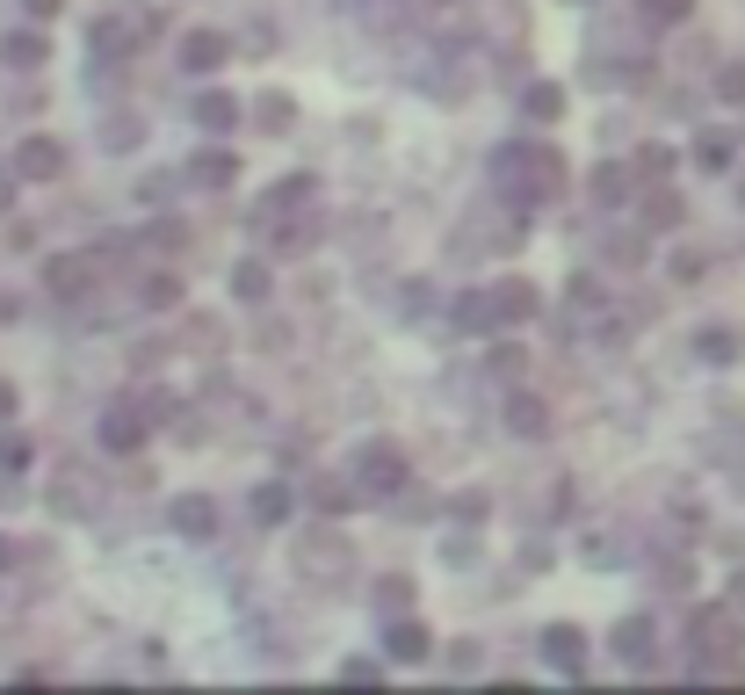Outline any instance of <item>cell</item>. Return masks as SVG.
Returning a JSON list of instances; mask_svg holds the SVG:
<instances>
[{
  "label": "cell",
  "instance_id": "cell-9",
  "mask_svg": "<svg viewBox=\"0 0 745 695\" xmlns=\"http://www.w3.org/2000/svg\"><path fill=\"white\" fill-rule=\"evenodd\" d=\"M507 428L514 435H550V413H543V399H536V391H514V399H507Z\"/></svg>",
  "mask_w": 745,
  "mask_h": 695
},
{
  "label": "cell",
  "instance_id": "cell-23",
  "mask_svg": "<svg viewBox=\"0 0 745 695\" xmlns=\"http://www.w3.org/2000/svg\"><path fill=\"white\" fill-rule=\"evenodd\" d=\"M594 196H601V203H623V196H630V174H623V167H601V174H594Z\"/></svg>",
  "mask_w": 745,
  "mask_h": 695
},
{
  "label": "cell",
  "instance_id": "cell-29",
  "mask_svg": "<svg viewBox=\"0 0 745 695\" xmlns=\"http://www.w3.org/2000/svg\"><path fill=\"white\" fill-rule=\"evenodd\" d=\"M22 464H29V442L8 435V442H0V471H22Z\"/></svg>",
  "mask_w": 745,
  "mask_h": 695
},
{
  "label": "cell",
  "instance_id": "cell-26",
  "mask_svg": "<svg viewBox=\"0 0 745 695\" xmlns=\"http://www.w3.org/2000/svg\"><path fill=\"white\" fill-rule=\"evenodd\" d=\"M406 601H413V580H384V587H377V609H384V616H398Z\"/></svg>",
  "mask_w": 745,
  "mask_h": 695
},
{
  "label": "cell",
  "instance_id": "cell-32",
  "mask_svg": "<svg viewBox=\"0 0 745 695\" xmlns=\"http://www.w3.org/2000/svg\"><path fill=\"white\" fill-rule=\"evenodd\" d=\"M637 160H644V174H666V167H673V153H666V145H644Z\"/></svg>",
  "mask_w": 745,
  "mask_h": 695
},
{
  "label": "cell",
  "instance_id": "cell-25",
  "mask_svg": "<svg viewBox=\"0 0 745 695\" xmlns=\"http://www.w3.org/2000/svg\"><path fill=\"white\" fill-rule=\"evenodd\" d=\"M290 116H297L290 95H261V124H268V131H290Z\"/></svg>",
  "mask_w": 745,
  "mask_h": 695
},
{
  "label": "cell",
  "instance_id": "cell-1",
  "mask_svg": "<svg viewBox=\"0 0 745 695\" xmlns=\"http://www.w3.org/2000/svg\"><path fill=\"white\" fill-rule=\"evenodd\" d=\"M688 638H695V659L731 667V659L745 652V609H738V601H709V609H695Z\"/></svg>",
  "mask_w": 745,
  "mask_h": 695
},
{
  "label": "cell",
  "instance_id": "cell-14",
  "mask_svg": "<svg viewBox=\"0 0 745 695\" xmlns=\"http://www.w3.org/2000/svg\"><path fill=\"white\" fill-rule=\"evenodd\" d=\"M268 283H275V276H268V261H239V268H232V290L246 297V305H261Z\"/></svg>",
  "mask_w": 745,
  "mask_h": 695
},
{
  "label": "cell",
  "instance_id": "cell-20",
  "mask_svg": "<svg viewBox=\"0 0 745 695\" xmlns=\"http://www.w3.org/2000/svg\"><path fill=\"white\" fill-rule=\"evenodd\" d=\"M456 319L471 326V334H485V326H500V319H492V290H471V297L456 305Z\"/></svg>",
  "mask_w": 745,
  "mask_h": 695
},
{
  "label": "cell",
  "instance_id": "cell-33",
  "mask_svg": "<svg viewBox=\"0 0 745 695\" xmlns=\"http://www.w3.org/2000/svg\"><path fill=\"white\" fill-rule=\"evenodd\" d=\"M174 297H181V283H174V276H160V283L145 290V305H174Z\"/></svg>",
  "mask_w": 745,
  "mask_h": 695
},
{
  "label": "cell",
  "instance_id": "cell-15",
  "mask_svg": "<svg viewBox=\"0 0 745 695\" xmlns=\"http://www.w3.org/2000/svg\"><path fill=\"white\" fill-rule=\"evenodd\" d=\"M196 124H203V131H232V124H239V102H232V95H203V102H196Z\"/></svg>",
  "mask_w": 745,
  "mask_h": 695
},
{
  "label": "cell",
  "instance_id": "cell-19",
  "mask_svg": "<svg viewBox=\"0 0 745 695\" xmlns=\"http://www.w3.org/2000/svg\"><path fill=\"white\" fill-rule=\"evenodd\" d=\"M529 116H536V124H550V116H565V87L536 80V87H529Z\"/></svg>",
  "mask_w": 745,
  "mask_h": 695
},
{
  "label": "cell",
  "instance_id": "cell-35",
  "mask_svg": "<svg viewBox=\"0 0 745 695\" xmlns=\"http://www.w3.org/2000/svg\"><path fill=\"white\" fill-rule=\"evenodd\" d=\"M15 413V384H0V420H8Z\"/></svg>",
  "mask_w": 745,
  "mask_h": 695
},
{
  "label": "cell",
  "instance_id": "cell-3",
  "mask_svg": "<svg viewBox=\"0 0 745 695\" xmlns=\"http://www.w3.org/2000/svg\"><path fill=\"white\" fill-rule=\"evenodd\" d=\"M355 486L362 493H398V486H406V457H398V442H362L355 449Z\"/></svg>",
  "mask_w": 745,
  "mask_h": 695
},
{
  "label": "cell",
  "instance_id": "cell-10",
  "mask_svg": "<svg viewBox=\"0 0 745 695\" xmlns=\"http://www.w3.org/2000/svg\"><path fill=\"white\" fill-rule=\"evenodd\" d=\"M384 652H391V659H427V623H413V616H391V630H384Z\"/></svg>",
  "mask_w": 745,
  "mask_h": 695
},
{
  "label": "cell",
  "instance_id": "cell-28",
  "mask_svg": "<svg viewBox=\"0 0 745 695\" xmlns=\"http://www.w3.org/2000/svg\"><path fill=\"white\" fill-rule=\"evenodd\" d=\"M717 95H724V102H745V66H724V73H717Z\"/></svg>",
  "mask_w": 745,
  "mask_h": 695
},
{
  "label": "cell",
  "instance_id": "cell-21",
  "mask_svg": "<svg viewBox=\"0 0 745 695\" xmlns=\"http://www.w3.org/2000/svg\"><path fill=\"white\" fill-rule=\"evenodd\" d=\"M688 8H695V0H644V22L673 29V22H688Z\"/></svg>",
  "mask_w": 745,
  "mask_h": 695
},
{
  "label": "cell",
  "instance_id": "cell-17",
  "mask_svg": "<svg viewBox=\"0 0 745 695\" xmlns=\"http://www.w3.org/2000/svg\"><path fill=\"white\" fill-rule=\"evenodd\" d=\"M254 522H290V486H254Z\"/></svg>",
  "mask_w": 745,
  "mask_h": 695
},
{
  "label": "cell",
  "instance_id": "cell-12",
  "mask_svg": "<svg viewBox=\"0 0 745 695\" xmlns=\"http://www.w3.org/2000/svg\"><path fill=\"white\" fill-rule=\"evenodd\" d=\"M543 652H550V667H572V674H579V659H586V638H579L572 623H550V630H543Z\"/></svg>",
  "mask_w": 745,
  "mask_h": 695
},
{
  "label": "cell",
  "instance_id": "cell-11",
  "mask_svg": "<svg viewBox=\"0 0 745 695\" xmlns=\"http://www.w3.org/2000/svg\"><path fill=\"white\" fill-rule=\"evenodd\" d=\"M87 276H95V261H80V254H58V261L44 268V283H51L58 297H80V290H87Z\"/></svg>",
  "mask_w": 745,
  "mask_h": 695
},
{
  "label": "cell",
  "instance_id": "cell-4",
  "mask_svg": "<svg viewBox=\"0 0 745 695\" xmlns=\"http://www.w3.org/2000/svg\"><path fill=\"white\" fill-rule=\"evenodd\" d=\"M500 174H521V196H550L557 174H565V160L543 153V145H529V153H500Z\"/></svg>",
  "mask_w": 745,
  "mask_h": 695
},
{
  "label": "cell",
  "instance_id": "cell-8",
  "mask_svg": "<svg viewBox=\"0 0 745 695\" xmlns=\"http://www.w3.org/2000/svg\"><path fill=\"white\" fill-rule=\"evenodd\" d=\"M167 515H174V529H181V536H210V529H217V500H203V493H181V500L167 507Z\"/></svg>",
  "mask_w": 745,
  "mask_h": 695
},
{
  "label": "cell",
  "instance_id": "cell-24",
  "mask_svg": "<svg viewBox=\"0 0 745 695\" xmlns=\"http://www.w3.org/2000/svg\"><path fill=\"white\" fill-rule=\"evenodd\" d=\"M644 218H651V232H673V225H680V203H673V196H651Z\"/></svg>",
  "mask_w": 745,
  "mask_h": 695
},
{
  "label": "cell",
  "instance_id": "cell-6",
  "mask_svg": "<svg viewBox=\"0 0 745 695\" xmlns=\"http://www.w3.org/2000/svg\"><path fill=\"white\" fill-rule=\"evenodd\" d=\"M492 319L500 326H521V319H536V283H492Z\"/></svg>",
  "mask_w": 745,
  "mask_h": 695
},
{
  "label": "cell",
  "instance_id": "cell-27",
  "mask_svg": "<svg viewBox=\"0 0 745 695\" xmlns=\"http://www.w3.org/2000/svg\"><path fill=\"white\" fill-rule=\"evenodd\" d=\"M702 355H709V362H731V355H738V341L724 334V326H709V334H702Z\"/></svg>",
  "mask_w": 745,
  "mask_h": 695
},
{
  "label": "cell",
  "instance_id": "cell-31",
  "mask_svg": "<svg viewBox=\"0 0 745 695\" xmlns=\"http://www.w3.org/2000/svg\"><path fill=\"white\" fill-rule=\"evenodd\" d=\"M702 167H731V145L724 138H702Z\"/></svg>",
  "mask_w": 745,
  "mask_h": 695
},
{
  "label": "cell",
  "instance_id": "cell-34",
  "mask_svg": "<svg viewBox=\"0 0 745 695\" xmlns=\"http://www.w3.org/2000/svg\"><path fill=\"white\" fill-rule=\"evenodd\" d=\"M22 8H29V15H58V0H22Z\"/></svg>",
  "mask_w": 745,
  "mask_h": 695
},
{
  "label": "cell",
  "instance_id": "cell-7",
  "mask_svg": "<svg viewBox=\"0 0 745 695\" xmlns=\"http://www.w3.org/2000/svg\"><path fill=\"white\" fill-rule=\"evenodd\" d=\"M181 66L189 73H217L225 66V37H217V29H189V37H181Z\"/></svg>",
  "mask_w": 745,
  "mask_h": 695
},
{
  "label": "cell",
  "instance_id": "cell-5",
  "mask_svg": "<svg viewBox=\"0 0 745 695\" xmlns=\"http://www.w3.org/2000/svg\"><path fill=\"white\" fill-rule=\"evenodd\" d=\"M15 174L22 181H58V174H66V145H58V138H22L15 145Z\"/></svg>",
  "mask_w": 745,
  "mask_h": 695
},
{
  "label": "cell",
  "instance_id": "cell-30",
  "mask_svg": "<svg viewBox=\"0 0 745 695\" xmlns=\"http://www.w3.org/2000/svg\"><path fill=\"white\" fill-rule=\"evenodd\" d=\"M319 507H326V515H340V507H348V486H340V478H326V486H319Z\"/></svg>",
  "mask_w": 745,
  "mask_h": 695
},
{
  "label": "cell",
  "instance_id": "cell-36",
  "mask_svg": "<svg viewBox=\"0 0 745 695\" xmlns=\"http://www.w3.org/2000/svg\"><path fill=\"white\" fill-rule=\"evenodd\" d=\"M8 196H15V174H0V210H8Z\"/></svg>",
  "mask_w": 745,
  "mask_h": 695
},
{
  "label": "cell",
  "instance_id": "cell-18",
  "mask_svg": "<svg viewBox=\"0 0 745 695\" xmlns=\"http://www.w3.org/2000/svg\"><path fill=\"white\" fill-rule=\"evenodd\" d=\"M189 174L203 181V189H225V181H232L239 167H232V153H196V167H189Z\"/></svg>",
  "mask_w": 745,
  "mask_h": 695
},
{
  "label": "cell",
  "instance_id": "cell-37",
  "mask_svg": "<svg viewBox=\"0 0 745 695\" xmlns=\"http://www.w3.org/2000/svg\"><path fill=\"white\" fill-rule=\"evenodd\" d=\"M731 601H738V609H745V572H738V580H731Z\"/></svg>",
  "mask_w": 745,
  "mask_h": 695
},
{
  "label": "cell",
  "instance_id": "cell-22",
  "mask_svg": "<svg viewBox=\"0 0 745 695\" xmlns=\"http://www.w3.org/2000/svg\"><path fill=\"white\" fill-rule=\"evenodd\" d=\"M0 58H8V66H37V58H44V37H8V44H0Z\"/></svg>",
  "mask_w": 745,
  "mask_h": 695
},
{
  "label": "cell",
  "instance_id": "cell-16",
  "mask_svg": "<svg viewBox=\"0 0 745 695\" xmlns=\"http://www.w3.org/2000/svg\"><path fill=\"white\" fill-rule=\"evenodd\" d=\"M102 442H109V449H138V442H145V420H138V413H109V420H102Z\"/></svg>",
  "mask_w": 745,
  "mask_h": 695
},
{
  "label": "cell",
  "instance_id": "cell-2",
  "mask_svg": "<svg viewBox=\"0 0 745 695\" xmlns=\"http://www.w3.org/2000/svg\"><path fill=\"white\" fill-rule=\"evenodd\" d=\"M348 565H355V551H348V536H340L333 522H319V529H304V536H297V572H304V580L333 587Z\"/></svg>",
  "mask_w": 745,
  "mask_h": 695
},
{
  "label": "cell",
  "instance_id": "cell-13",
  "mask_svg": "<svg viewBox=\"0 0 745 695\" xmlns=\"http://www.w3.org/2000/svg\"><path fill=\"white\" fill-rule=\"evenodd\" d=\"M615 652H623L630 667H644V659H651V616H623V623H615Z\"/></svg>",
  "mask_w": 745,
  "mask_h": 695
}]
</instances>
